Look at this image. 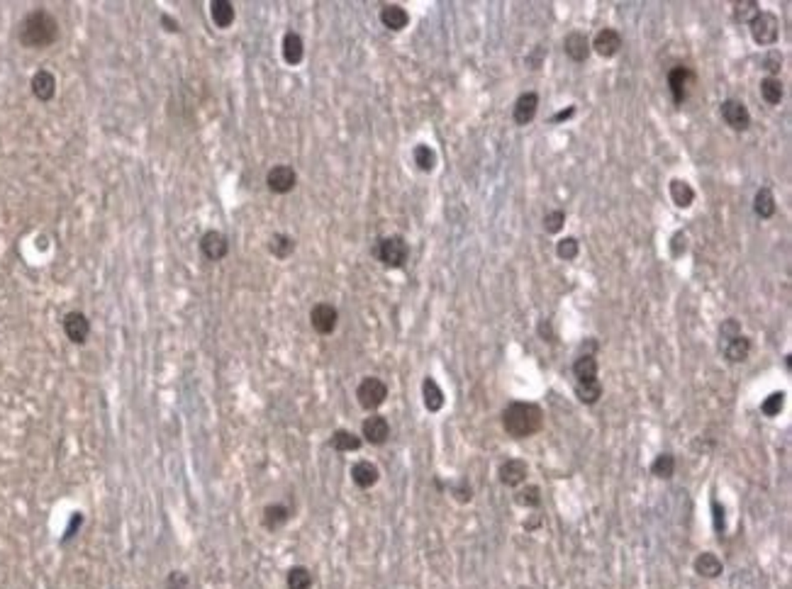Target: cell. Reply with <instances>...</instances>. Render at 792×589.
I'll use <instances>...</instances> for the list:
<instances>
[{
	"mask_svg": "<svg viewBox=\"0 0 792 589\" xmlns=\"http://www.w3.org/2000/svg\"><path fill=\"white\" fill-rule=\"evenodd\" d=\"M502 426L507 436L512 438H529L541 431L544 426V412L534 402H512L502 412Z\"/></svg>",
	"mask_w": 792,
	"mask_h": 589,
	"instance_id": "1",
	"label": "cell"
},
{
	"mask_svg": "<svg viewBox=\"0 0 792 589\" xmlns=\"http://www.w3.org/2000/svg\"><path fill=\"white\" fill-rule=\"evenodd\" d=\"M59 39V23L47 10H32L23 20L20 27V42L27 49H47Z\"/></svg>",
	"mask_w": 792,
	"mask_h": 589,
	"instance_id": "2",
	"label": "cell"
},
{
	"mask_svg": "<svg viewBox=\"0 0 792 589\" xmlns=\"http://www.w3.org/2000/svg\"><path fill=\"white\" fill-rule=\"evenodd\" d=\"M373 253L383 265H388V268H402L407 256H410V248H407V241L402 236H385L376 243Z\"/></svg>",
	"mask_w": 792,
	"mask_h": 589,
	"instance_id": "3",
	"label": "cell"
},
{
	"mask_svg": "<svg viewBox=\"0 0 792 589\" xmlns=\"http://www.w3.org/2000/svg\"><path fill=\"white\" fill-rule=\"evenodd\" d=\"M356 400L364 410L373 412L388 400V385L378 378H364L356 387Z\"/></svg>",
	"mask_w": 792,
	"mask_h": 589,
	"instance_id": "4",
	"label": "cell"
},
{
	"mask_svg": "<svg viewBox=\"0 0 792 589\" xmlns=\"http://www.w3.org/2000/svg\"><path fill=\"white\" fill-rule=\"evenodd\" d=\"M751 34H753V39H756V44H761V46L775 44L780 34V20L775 18L773 13H758L756 18L751 20Z\"/></svg>",
	"mask_w": 792,
	"mask_h": 589,
	"instance_id": "5",
	"label": "cell"
},
{
	"mask_svg": "<svg viewBox=\"0 0 792 589\" xmlns=\"http://www.w3.org/2000/svg\"><path fill=\"white\" fill-rule=\"evenodd\" d=\"M310 324L315 329L317 334H322V336H329V334H334V329L339 324V312L334 305H329V302H317L315 307H312L310 312Z\"/></svg>",
	"mask_w": 792,
	"mask_h": 589,
	"instance_id": "6",
	"label": "cell"
},
{
	"mask_svg": "<svg viewBox=\"0 0 792 589\" xmlns=\"http://www.w3.org/2000/svg\"><path fill=\"white\" fill-rule=\"evenodd\" d=\"M200 253H203L207 261L217 263L230 253V241H227V236L222 234V232L210 229V232H205L203 239H200Z\"/></svg>",
	"mask_w": 792,
	"mask_h": 589,
	"instance_id": "7",
	"label": "cell"
},
{
	"mask_svg": "<svg viewBox=\"0 0 792 589\" xmlns=\"http://www.w3.org/2000/svg\"><path fill=\"white\" fill-rule=\"evenodd\" d=\"M722 120L736 132H746L751 127V113L741 100H724L722 103Z\"/></svg>",
	"mask_w": 792,
	"mask_h": 589,
	"instance_id": "8",
	"label": "cell"
},
{
	"mask_svg": "<svg viewBox=\"0 0 792 589\" xmlns=\"http://www.w3.org/2000/svg\"><path fill=\"white\" fill-rule=\"evenodd\" d=\"M695 76L688 66H675L671 73H668V88H671V95L675 100V105H683L688 100V90L693 86Z\"/></svg>",
	"mask_w": 792,
	"mask_h": 589,
	"instance_id": "9",
	"label": "cell"
},
{
	"mask_svg": "<svg viewBox=\"0 0 792 589\" xmlns=\"http://www.w3.org/2000/svg\"><path fill=\"white\" fill-rule=\"evenodd\" d=\"M361 433H364V441H369L371 445H383L388 438H390V424H388L385 417L373 414V417H369L364 422Z\"/></svg>",
	"mask_w": 792,
	"mask_h": 589,
	"instance_id": "10",
	"label": "cell"
},
{
	"mask_svg": "<svg viewBox=\"0 0 792 589\" xmlns=\"http://www.w3.org/2000/svg\"><path fill=\"white\" fill-rule=\"evenodd\" d=\"M63 334L68 336V341L73 343H86V338L90 336V322L83 312H68L63 317Z\"/></svg>",
	"mask_w": 792,
	"mask_h": 589,
	"instance_id": "11",
	"label": "cell"
},
{
	"mask_svg": "<svg viewBox=\"0 0 792 589\" xmlns=\"http://www.w3.org/2000/svg\"><path fill=\"white\" fill-rule=\"evenodd\" d=\"M573 375H576V385L578 387H588V385H598V358L593 353L578 355L576 363H573Z\"/></svg>",
	"mask_w": 792,
	"mask_h": 589,
	"instance_id": "12",
	"label": "cell"
},
{
	"mask_svg": "<svg viewBox=\"0 0 792 589\" xmlns=\"http://www.w3.org/2000/svg\"><path fill=\"white\" fill-rule=\"evenodd\" d=\"M295 183H297V176L290 166H273L268 171V176H266V185L278 195L290 193V190L295 188Z\"/></svg>",
	"mask_w": 792,
	"mask_h": 589,
	"instance_id": "13",
	"label": "cell"
},
{
	"mask_svg": "<svg viewBox=\"0 0 792 589\" xmlns=\"http://www.w3.org/2000/svg\"><path fill=\"white\" fill-rule=\"evenodd\" d=\"M593 46L595 51H598L600 56H605V59H610V56H614L617 51L621 49V34L617 30H612V27H605V30H600L598 34H595V39H593Z\"/></svg>",
	"mask_w": 792,
	"mask_h": 589,
	"instance_id": "14",
	"label": "cell"
},
{
	"mask_svg": "<svg viewBox=\"0 0 792 589\" xmlns=\"http://www.w3.org/2000/svg\"><path fill=\"white\" fill-rule=\"evenodd\" d=\"M497 475H500V482H502L505 487H519L524 480H527L529 465L519 458H512V460H507V463L500 465Z\"/></svg>",
	"mask_w": 792,
	"mask_h": 589,
	"instance_id": "15",
	"label": "cell"
},
{
	"mask_svg": "<svg viewBox=\"0 0 792 589\" xmlns=\"http://www.w3.org/2000/svg\"><path fill=\"white\" fill-rule=\"evenodd\" d=\"M563 49H566V54L576 63H583V61H588L593 46H590L588 37L583 34V32H571V34L563 39Z\"/></svg>",
	"mask_w": 792,
	"mask_h": 589,
	"instance_id": "16",
	"label": "cell"
},
{
	"mask_svg": "<svg viewBox=\"0 0 792 589\" xmlns=\"http://www.w3.org/2000/svg\"><path fill=\"white\" fill-rule=\"evenodd\" d=\"M378 477H380V470L376 463H371V460H359V463H354L352 480H354L356 487L369 490V487H373L376 482H378Z\"/></svg>",
	"mask_w": 792,
	"mask_h": 589,
	"instance_id": "17",
	"label": "cell"
},
{
	"mask_svg": "<svg viewBox=\"0 0 792 589\" xmlns=\"http://www.w3.org/2000/svg\"><path fill=\"white\" fill-rule=\"evenodd\" d=\"M32 93H35L37 100H42V103H49L51 98H54L56 93V78L51 71H37L35 76H32Z\"/></svg>",
	"mask_w": 792,
	"mask_h": 589,
	"instance_id": "18",
	"label": "cell"
},
{
	"mask_svg": "<svg viewBox=\"0 0 792 589\" xmlns=\"http://www.w3.org/2000/svg\"><path fill=\"white\" fill-rule=\"evenodd\" d=\"M536 110H539V95L536 93H524L517 98V103H514V122L517 125H529L531 120L536 118Z\"/></svg>",
	"mask_w": 792,
	"mask_h": 589,
	"instance_id": "19",
	"label": "cell"
},
{
	"mask_svg": "<svg viewBox=\"0 0 792 589\" xmlns=\"http://www.w3.org/2000/svg\"><path fill=\"white\" fill-rule=\"evenodd\" d=\"M380 23L385 25L388 30L400 32L410 25V15H407V10L400 8V5H383L380 8Z\"/></svg>",
	"mask_w": 792,
	"mask_h": 589,
	"instance_id": "20",
	"label": "cell"
},
{
	"mask_svg": "<svg viewBox=\"0 0 792 589\" xmlns=\"http://www.w3.org/2000/svg\"><path fill=\"white\" fill-rule=\"evenodd\" d=\"M722 351H724L726 360H731V363H743L748 358V353H751V341L743 334H738L731 341L722 343Z\"/></svg>",
	"mask_w": 792,
	"mask_h": 589,
	"instance_id": "21",
	"label": "cell"
},
{
	"mask_svg": "<svg viewBox=\"0 0 792 589\" xmlns=\"http://www.w3.org/2000/svg\"><path fill=\"white\" fill-rule=\"evenodd\" d=\"M288 519H290V509L285 507V504H268V507L264 509L261 524H264V528H268V531H278L283 524H288Z\"/></svg>",
	"mask_w": 792,
	"mask_h": 589,
	"instance_id": "22",
	"label": "cell"
},
{
	"mask_svg": "<svg viewBox=\"0 0 792 589\" xmlns=\"http://www.w3.org/2000/svg\"><path fill=\"white\" fill-rule=\"evenodd\" d=\"M305 56V44H302V37L297 32H288L283 37V59L290 66H297Z\"/></svg>",
	"mask_w": 792,
	"mask_h": 589,
	"instance_id": "23",
	"label": "cell"
},
{
	"mask_svg": "<svg viewBox=\"0 0 792 589\" xmlns=\"http://www.w3.org/2000/svg\"><path fill=\"white\" fill-rule=\"evenodd\" d=\"M210 18L220 30H227L235 23V5L230 0H212L210 3Z\"/></svg>",
	"mask_w": 792,
	"mask_h": 589,
	"instance_id": "24",
	"label": "cell"
},
{
	"mask_svg": "<svg viewBox=\"0 0 792 589\" xmlns=\"http://www.w3.org/2000/svg\"><path fill=\"white\" fill-rule=\"evenodd\" d=\"M722 570H724V565H722V560L717 558L714 553H703L695 558V572L698 575L707 577V580H714V577L722 575Z\"/></svg>",
	"mask_w": 792,
	"mask_h": 589,
	"instance_id": "25",
	"label": "cell"
},
{
	"mask_svg": "<svg viewBox=\"0 0 792 589\" xmlns=\"http://www.w3.org/2000/svg\"><path fill=\"white\" fill-rule=\"evenodd\" d=\"M422 397H424V407H427L429 412H439L441 407H444V392H441V387L437 385V380L434 378L424 380Z\"/></svg>",
	"mask_w": 792,
	"mask_h": 589,
	"instance_id": "26",
	"label": "cell"
},
{
	"mask_svg": "<svg viewBox=\"0 0 792 589\" xmlns=\"http://www.w3.org/2000/svg\"><path fill=\"white\" fill-rule=\"evenodd\" d=\"M332 448L339 450V453H352V450L361 448V436L347 431V429H339V431L332 433Z\"/></svg>",
	"mask_w": 792,
	"mask_h": 589,
	"instance_id": "27",
	"label": "cell"
},
{
	"mask_svg": "<svg viewBox=\"0 0 792 589\" xmlns=\"http://www.w3.org/2000/svg\"><path fill=\"white\" fill-rule=\"evenodd\" d=\"M753 210H756V215L761 217V220H770V217L775 215V198L768 188H761L756 193V198H753Z\"/></svg>",
	"mask_w": 792,
	"mask_h": 589,
	"instance_id": "28",
	"label": "cell"
},
{
	"mask_svg": "<svg viewBox=\"0 0 792 589\" xmlns=\"http://www.w3.org/2000/svg\"><path fill=\"white\" fill-rule=\"evenodd\" d=\"M268 251L273 253L276 258L283 261V258H288L290 253L295 251V239L288 236V234H273L268 241Z\"/></svg>",
	"mask_w": 792,
	"mask_h": 589,
	"instance_id": "29",
	"label": "cell"
},
{
	"mask_svg": "<svg viewBox=\"0 0 792 589\" xmlns=\"http://www.w3.org/2000/svg\"><path fill=\"white\" fill-rule=\"evenodd\" d=\"M285 582H288V589H312V572L302 565H295L288 570Z\"/></svg>",
	"mask_w": 792,
	"mask_h": 589,
	"instance_id": "30",
	"label": "cell"
},
{
	"mask_svg": "<svg viewBox=\"0 0 792 589\" xmlns=\"http://www.w3.org/2000/svg\"><path fill=\"white\" fill-rule=\"evenodd\" d=\"M761 95L768 105H778L780 100H783V83H780V78H775V76L763 78L761 81Z\"/></svg>",
	"mask_w": 792,
	"mask_h": 589,
	"instance_id": "31",
	"label": "cell"
},
{
	"mask_svg": "<svg viewBox=\"0 0 792 589\" xmlns=\"http://www.w3.org/2000/svg\"><path fill=\"white\" fill-rule=\"evenodd\" d=\"M671 198L678 207H690L695 200V190L685 180H673L671 183Z\"/></svg>",
	"mask_w": 792,
	"mask_h": 589,
	"instance_id": "32",
	"label": "cell"
},
{
	"mask_svg": "<svg viewBox=\"0 0 792 589\" xmlns=\"http://www.w3.org/2000/svg\"><path fill=\"white\" fill-rule=\"evenodd\" d=\"M761 13V5L756 0H741V3H734V20L736 23H746L751 25V20Z\"/></svg>",
	"mask_w": 792,
	"mask_h": 589,
	"instance_id": "33",
	"label": "cell"
},
{
	"mask_svg": "<svg viewBox=\"0 0 792 589\" xmlns=\"http://www.w3.org/2000/svg\"><path fill=\"white\" fill-rule=\"evenodd\" d=\"M651 472L656 477H661V480H668V477H673V472H675V458H673L671 453H661L651 463Z\"/></svg>",
	"mask_w": 792,
	"mask_h": 589,
	"instance_id": "34",
	"label": "cell"
},
{
	"mask_svg": "<svg viewBox=\"0 0 792 589\" xmlns=\"http://www.w3.org/2000/svg\"><path fill=\"white\" fill-rule=\"evenodd\" d=\"M414 163L427 173L434 171V166H437V153H434V148H429L427 144L414 146Z\"/></svg>",
	"mask_w": 792,
	"mask_h": 589,
	"instance_id": "35",
	"label": "cell"
},
{
	"mask_svg": "<svg viewBox=\"0 0 792 589\" xmlns=\"http://www.w3.org/2000/svg\"><path fill=\"white\" fill-rule=\"evenodd\" d=\"M556 253H558V258H563V261H576L578 253H581L578 239H573V236L561 239V241H558V246H556Z\"/></svg>",
	"mask_w": 792,
	"mask_h": 589,
	"instance_id": "36",
	"label": "cell"
},
{
	"mask_svg": "<svg viewBox=\"0 0 792 589\" xmlns=\"http://www.w3.org/2000/svg\"><path fill=\"white\" fill-rule=\"evenodd\" d=\"M783 405H785V395H783V392H773V395H768L763 400L761 412L765 414V417H778L780 410H783Z\"/></svg>",
	"mask_w": 792,
	"mask_h": 589,
	"instance_id": "37",
	"label": "cell"
},
{
	"mask_svg": "<svg viewBox=\"0 0 792 589\" xmlns=\"http://www.w3.org/2000/svg\"><path fill=\"white\" fill-rule=\"evenodd\" d=\"M517 502L522 504V507H527V509L539 507V504H541V490L536 485H527L524 490H519Z\"/></svg>",
	"mask_w": 792,
	"mask_h": 589,
	"instance_id": "38",
	"label": "cell"
},
{
	"mask_svg": "<svg viewBox=\"0 0 792 589\" xmlns=\"http://www.w3.org/2000/svg\"><path fill=\"white\" fill-rule=\"evenodd\" d=\"M576 395L578 400L583 402V405H595V402L602 397V385H588V387H578L576 385Z\"/></svg>",
	"mask_w": 792,
	"mask_h": 589,
	"instance_id": "39",
	"label": "cell"
},
{
	"mask_svg": "<svg viewBox=\"0 0 792 589\" xmlns=\"http://www.w3.org/2000/svg\"><path fill=\"white\" fill-rule=\"evenodd\" d=\"M563 222H566V212H563V210H554V212H549V215L544 217V229L549 232V234H556V232L563 229Z\"/></svg>",
	"mask_w": 792,
	"mask_h": 589,
	"instance_id": "40",
	"label": "cell"
},
{
	"mask_svg": "<svg viewBox=\"0 0 792 589\" xmlns=\"http://www.w3.org/2000/svg\"><path fill=\"white\" fill-rule=\"evenodd\" d=\"M741 334V324H738L736 319H724L719 327V336H722V343L731 341L734 336H738Z\"/></svg>",
	"mask_w": 792,
	"mask_h": 589,
	"instance_id": "41",
	"label": "cell"
},
{
	"mask_svg": "<svg viewBox=\"0 0 792 589\" xmlns=\"http://www.w3.org/2000/svg\"><path fill=\"white\" fill-rule=\"evenodd\" d=\"M780 63H783V56H780V51H768L763 59V68L768 73H778L780 71Z\"/></svg>",
	"mask_w": 792,
	"mask_h": 589,
	"instance_id": "42",
	"label": "cell"
},
{
	"mask_svg": "<svg viewBox=\"0 0 792 589\" xmlns=\"http://www.w3.org/2000/svg\"><path fill=\"white\" fill-rule=\"evenodd\" d=\"M166 589H188V577L183 572H171L166 580Z\"/></svg>",
	"mask_w": 792,
	"mask_h": 589,
	"instance_id": "43",
	"label": "cell"
},
{
	"mask_svg": "<svg viewBox=\"0 0 792 589\" xmlns=\"http://www.w3.org/2000/svg\"><path fill=\"white\" fill-rule=\"evenodd\" d=\"M712 514H714V531L722 533L724 531V507H719V502L712 500Z\"/></svg>",
	"mask_w": 792,
	"mask_h": 589,
	"instance_id": "44",
	"label": "cell"
},
{
	"mask_svg": "<svg viewBox=\"0 0 792 589\" xmlns=\"http://www.w3.org/2000/svg\"><path fill=\"white\" fill-rule=\"evenodd\" d=\"M685 246H688V243H685V234H675L673 236V253L675 256H680V251H685Z\"/></svg>",
	"mask_w": 792,
	"mask_h": 589,
	"instance_id": "45",
	"label": "cell"
},
{
	"mask_svg": "<svg viewBox=\"0 0 792 589\" xmlns=\"http://www.w3.org/2000/svg\"><path fill=\"white\" fill-rule=\"evenodd\" d=\"M161 23H163V30L168 32H178V23L173 18H168V15H161Z\"/></svg>",
	"mask_w": 792,
	"mask_h": 589,
	"instance_id": "46",
	"label": "cell"
},
{
	"mask_svg": "<svg viewBox=\"0 0 792 589\" xmlns=\"http://www.w3.org/2000/svg\"><path fill=\"white\" fill-rule=\"evenodd\" d=\"M573 113H576V108L561 110V113H558V115H554V120H551V122H561V120H568V118H571Z\"/></svg>",
	"mask_w": 792,
	"mask_h": 589,
	"instance_id": "47",
	"label": "cell"
},
{
	"mask_svg": "<svg viewBox=\"0 0 792 589\" xmlns=\"http://www.w3.org/2000/svg\"><path fill=\"white\" fill-rule=\"evenodd\" d=\"M456 497H459L461 502H471V487L469 490H466V487H459V490H456Z\"/></svg>",
	"mask_w": 792,
	"mask_h": 589,
	"instance_id": "48",
	"label": "cell"
}]
</instances>
